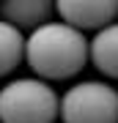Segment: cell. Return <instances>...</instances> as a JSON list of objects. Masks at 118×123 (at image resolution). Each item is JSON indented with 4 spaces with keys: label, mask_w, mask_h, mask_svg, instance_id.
<instances>
[{
    "label": "cell",
    "mask_w": 118,
    "mask_h": 123,
    "mask_svg": "<svg viewBox=\"0 0 118 123\" xmlns=\"http://www.w3.org/2000/svg\"><path fill=\"white\" fill-rule=\"evenodd\" d=\"M63 123H118V90L99 79L71 85L61 98Z\"/></svg>",
    "instance_id": "obj_3"
},
{
    "label": "cell",
    "mask_w": 118,
    "mask_h": 123,
    "mask_svg": "<svg viewBox=\"0 0 118 123\" xmlns=\"http://www.w3.org/2000/svg\"><path fill=\"white\" fill-rule=\"evenodd\" d=\"M25 63L44 82L69 79L88 63V38L61 19L44 22L25 38Z\"/></svg>",
    "instance_id": "obj_1"
},
{
    "label": "cell",
    "mask_w": 118,
    "mask_h": 123,
    "mask_svg": "<svg viewBox=\"0 0 118 123\" xmlns=\"http://www.w3.org/2000/svg\"><path fill=\"white\" fill-rule=\"evenodd\" d=\"M61 98L39 77H19L0 88V123H55Z\"/></svg>",
    "instance_id": "obj_2"
},
{
    "label": "cell",
    "mask_w": 118,
    "mask_h": 123,
    "mask_svg": "<svg viewBox=\"0 0 118 123\" xmlns=\"http://www.w3.org/2000/svg\"><path fill=\"white\" fill-rule=\"evenodd\" d=\"M88 60L110 79H118V22L102 27L88 41Z\"/></svg>",
    "instance_id": "obj_5"
},
{
    "label": "cell",
    "mask_w": 118,
    "mask_h": 123,
    "mask_svg": "<svg viewBox=\"0 0 118 123\" xmlns=\"http://www.w3.org/2000/svg\"><path fill=\"white\" fill-rule=\"evenodd\" d=\"M55 11L61 14V22L71 25L74 30H102L113 25L118 17V3L115 0H61L55 3Z\"/></svg>",
    "instance_id": "obj_4"
},
{
    "label": "cell",
    "mask_w": 118,
    "mask_h": 123,
    "mask_svg": "<svg viewBox=\"0 0 118 123\" xmlns=\"http://www.w3.org/2000/svg\"><path fill=\"white\" fill-rule=\"evenodd\" d=\"M25 60V36L19 27L0 19V77L11 74Z\"/></svg>",
    "instance_id": "obj_7"
},
{
    "label": "cell",
    "mask_w": 118,
    "mask_h": 123,
    "mask_svg": "<svg viewBox=\"0 0 118 123\" xmlns=\"http://www.w3.org/2000/svg\"><path fill=\"white\" fill-rule=\"evenodd\" d=\"M52 8L55 6L49 0H6V3H0V19H6L8 25L19 27V30L22 27L36 30L39 25L47 22Z\"/></svg>",
    "instance_id": "obj_6"
}]
</instances>
